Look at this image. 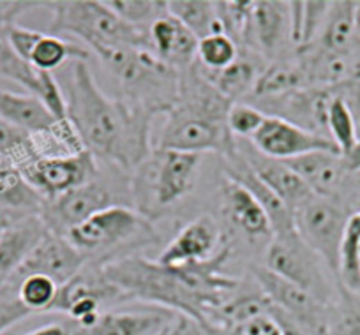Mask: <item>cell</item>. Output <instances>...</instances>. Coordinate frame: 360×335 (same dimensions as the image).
Returning <instances> with one entry per match:
<instances>
[{"label":"cell","mask_w":360,"mask_h":335,"mask_svg":"<svg viewBox=\"0 0 360 335\" xmlns=\"http://www.w3.org/2000/svg\"><path fill=\"white\" fill-rule=\"evenodd\" d=\"M231 247L224 244L207 261L166 267L138 254L103 265V274L126 300L161 307L176 316L196 321L210 334L217 331V314L238 288L237 279L224 274Z\"/></svg>","instance_id":"1"},{"label":"cell","mask_w":360,"mask_h":335,"mask_svg":"<svg viewBox=\"0 0 360 335\" xmlns=\"http://www.w3.org/2000/svg\"><path fill=\"white\" fill-rule=\"evenodd\" d=\"M39 76V91L36 98L44 105L55 120L68 119V101L60 83L51 72H37Z\"/></svg>","instance_id":"36"},{"label":"cell","mask_w":360,"mask_h":335,"mask_svg":"<svg viewBox=\"0 0 360 335\" xmlns=\"http://www.w3.org/2000/svg\"><path fill=\"white\" fill-rule=\"evenodd\" d=\"M25 335H72V331L68 321V323H48Z\"/></svg>","instance_id":"40"},{"label":"cell","mask_w":360,"mask_h":335,"mask_svg":"<svg viewBox=\"0 0 360 335\" xmlns=\"http://www.w3.org/2000/svg\"><path fill=\"white\" fill-rule=\"evenodd\" d=\"M235 150L244 159L245 164L249 166V170L270 191L281 198V202L292 210V214L313 196V192L304 184L302 178L285 161L262 154L251 141L245 140H235Z\"/></svg>","instance_id":"14"},{"label":"cell","mask_w":360,"mask_h":335,"mask_svg":"<svg viewBox=\"0 0 360 335\" xmlns=\"http://www.w3.org/2000/svg\"><path fill=\"white\" fill-rule=\"evenodd\" d=\"M202 67V65H200ZM203 74L209 79V83L223 96L226 101L231 105L235 103H242V99H248L252 94L255 88L256 78H258V69L248 58L238 57L233 64L228 67L221 69V71H207L203 69Z\"/></svg>","instance_id":"25"},{"label":"cell","mask_w":360,"mask_h":335,"mask_svg":"<svg viewBox=\"0 0 360 335\" xmlns=\"http://www.w3.org/2000/svg\"><path fill=\"white\" fill-rule=\"evenodd\" d=\"M90 53L85 46L71 43L65 37L41 34L29 55V65L37 72H51L60 69L68 60H89Z\"/></svg>","instance_id":"26"},{"label":"cell","mask_w":360,"mask_h":335,"mask_svg":"<svg viewBox=\"0 0 360 335\" xmlns=\"http://www.w3.org/2000/svg\"><path fill=\"white\" fill-rule=\"evenodd\" d=\"M290 4L288 2H272L262 0L252 2L251 22L245 44L263 55V58L278 60L290 41Z\"/></svg>","instance_id":"16"},{"label":"cell","mask_w":360,"mask_h":335,"mask_svg":"<svg viewBox=\"0 0 360 335\" xmlns=\"http://www.w3.org/2000/svg\"><path fill=\"white\" fill-rule=\"evenodd\" d=\"M168 13L179 20L196 39H205L214 34H223L216 2L205 0H169Z\"/></svg>","instance_id":"27"},{"label":"cell","mask_w":360,"mask_h":335,"mask_svg":"<svg viewBox=\"0 0 360 335\" xmlns=\"http://www.w3.org/2000/svg\"><path fill=\"white\" fill-rule=\"evenodd\" d=\"M113 205H124V203L117 198L115 189L99 175L96 180L82 188L44 202L39 217L50 233L68 237L69 231L75 230L76 226Z\"/></svg>","instance_id":"10"},{"label":"cell","mask_w":360,"mask_h":335,"mask_svg":"<svg viewBox=\"0 0 360 335\" xmlns=\"http://www.w3.org/2000/svg\"><path fill=\"white\" fill-rule=\"evenodd\" d=\"M265 268L311 293L325 306L334 307L338 303L341 282L304 244L297 231L286 237H272L266 247Z\"/></svg>","instance_id":"8"},{"label":"cell","mask_w":360,"mask_h":335,"mask_svg":"<svg viewBox=\"0 0 360 335\" xmlns=\"http://www.w3.org/2000/svg\"><path fill=\"white\" fill-rule=\"evenodd\" d=\"M86 261L89 260L78 249L72 247L68 238L48 231L46 237L37 244V247L29 254L25 263L20 267V270L13 275L8 284L20 281L27 275H44L57 282L58 286H64L76 274H79Z\"/></svg>","instance_id":"13"},{"label":"cell","mask_w":360,"mask_h":335,"mask_svg":"<svg viewBox=\"0 0 360 335\" xmlns=\"http://www.w3.org/2000/svg\"><path fill=\"white\" fill-rule=\"evenodd\" d=\"M338 92V91H335ZM328 138L338 147L339 154L346 155L359 141V124L349 106L339 98V94L332 99L328 108Z\"/></svg>","instance_id":"30"},{"label":"cell","mask_w":360,"mask_h":335,"mask_svg":"<svg viewBox=\"0 0 360 335\" xmlns=\"http://www.w3.org/2000/svg\"><path fill=\"white\" fill-rule=\"evenodd\" d=\"M176 314L161 307L145 310H105L86 330L72 335H166L173 327Z\"/></svg>","instance_id":"17"},{"label":"cell","mask_w":360,"mask_h":335,"mask_svg":"<svg viewBox=\"0 0 360 335\" xmlns=\"http://www.w3.org/2000/svg\"><path fill=\"white\" fill-rule=\"evenodd\" d=\"M65 238L86 260H96L101 267L115 261L117 254L124 249L159 242L152 221L127 205H113L101 210L69 231Z\"/></svg>","instance_id":"7"},{"label":"cell","mask_w":360,"mask_h":335,"mask_svg":"<svg viewBox=\"0 0 360 335\" xmlns=\"http://www.w3.org/2000/svg\"><path fill=\"white\" fill-rule=\"evenodd\" d=\"M202 154L152 148L150 155L129 175L131 205L154 221L182 202L195 188Z\"/></svg>","instance_id":"4"},{"label":"cell","mask_w":360,"mask_h":335,"mask_svg":"<svg viewBox=\"0 0 360 335\" xmlns=\"http://www.w3.org/2000/svg\"><path fill=\"white\" fill-rule=\"evenodd\" d=\"M103 67L124 91V99L155 113H168L179 101L180 72L145 48H113L98 53Z\"/></svg>","instance_id":"6"},{"label":"cell","mask_w":360,"mask_h":335,"mask_svg":"<svg viewBox=\"0 0 360 335\" xmlns=\"http://www.w3.org/2000/svg\"><path fill=\"white\" fill-rule=\"evenodd\" d=\"M20 171L44 202H48L96 180L99 177V164L98 159L85 150L69 157L36 159Z\"/></svg>","instance_id":"11"},{"label":"cell","mask_w":360,"mask_h":335,"mask_svg":"<svg viewBox=\"0 0 360 335\" xmlns=\"http://www.w3.org/2000/svg\"><path fill=\"white\" fill-rule=\"evenodd\" d=\"M251 143L262 154L279 161H292L311 152H338V147L330 140L309 133L288 120L278 117H266L262 129L255 134Z\"/></svg>","instance_id":"12"},{"label":"cell","mask_w":360,"mask_h":335,"mask_svg":"<svg viewBox=\"0 0 360 335\" xmlns=\"http://www.w3.org/2000/svg\"><path fill=\"white\" fill-rule=\"evenodd\" d=\"M353 23H355V44L360 50V2L355 4V16H353Z\"/></svg>","instance_id":"41"},{"label":"cell","mask_w":360,"mask_h":335,"mask_svg":"<svg viewBox=\"0 0 360 335\" xmlns=\"http://www.w3.org/2000/svg\"><path fill=\"white\" fill-rule=\"evenodd\" d=\"M339 282L346 289L360 295V210L352 214L346 223L341 245Z\"/></svg>","instance_id":"29"},{"label":"cell","mask_w":360,"mask_h":335,"mask_svg":"<svg viewBox=\"0 0 360 335\" xmlns=\"http://www.w3.org/2000/svg\"><path fill=\"white\" fill-rule=\"evenodd\" d=\"M240 57L238 46L224 34H214L198 41L196 62L207 71H221Z\"/></svg>","instance_id":"33"},{"label":"cell","mask_w":360,"mask_h":335,"mask_svg":"<svg viewBox=\"0 0 360 335\" xmlns=\"http://www.w3.org/2000/svg\"><path fill=\"white\" fill-rule=\"evenodd\" d=\"M0 230H2V228H0Z\"/></svg>","instance_id":"42"},{"label":"cell","mask_w":360,"mask_h":335,"mask_svg":"<svg viewBox=\"0 0 360 335\" xmlns=\"http://www.w3.org/2000/svg\"><path fill=\"white\" fill-rule=\"evenodd\" d=\"M224 159V177L231 178V180L238 182L244 185L249 192L256 198V202L263 206V210L269 216L270 224H272V231L274 237H286V235L295 233V219L293 214L285 203L281 202L278 195L270 191L245 164L244 159L237 154V150L231 152Z\"/></svg>","instance_id":"19"},{"label":"cell","mask_w":360,"mask_h":335,"mask_svg":"<svg viewBox=\"0 0 360 335\" xmlns=\"http://www.w3.org/2000/svg\"><path fill=\"white\" fill-rule=\"evenodd\" d=\"M106 6L131 27L145 30L168 13V2L158 0H106Z\"/></svg>","instance_id":"32"},{"label":"cell","mask_w":360,"mask_h":335,"mask_svg":"<svg viewBox=\"0 0 360 335\" xmlns=\"http://www.w3.org/2000/svg\"><path fill=\"white\" fill-rule=\"evenodd\" d=\"M231 103L226 101L193 64L180 72L179 101L166 115L155 148L191 152V154L230 155L235 150V138L228 129L226 117Z\"/></svg>","instance_id":"3"},{"label":"cell","mask_w":360,"mask_h":335,"mask_svg":"<svg viewBox=\"0 0 360 335\" xmlns=\"http://www.w3.org/2000/svg\"><path fill=\"white\" fill-rule=\"evenodd\" d=\"M166 335H214L209 330H205L203 327H200L196 321L189 320L184 316H176L175 323L169 328V331Z\"/></svg>","instance_id":"39"},{"label":"cell","mask_w":360,"mask_h":335,"mask_svg":"<svg viewBox=\"0 0 360 335\" xmlns=\"http://www.w3.org/2000/svg\"><path fill=\"white\" fill-rule=\"evenodd\" d=\"M221 228L210 216H200L189 221L158 256V263L166 267L200 263L216 256L223 244Z\"/></svg>","instance_id":"15"},{"label":"cell","mask_w":360,"mask_h":335,"mask_svg":"<svg viewBox=\"0 0 360 335\" xmlns=\"http://www.w3.org/2000/svg\"><path fill=\"white\" fill-rule=\"evenodd\" d=\"M352 214L332 199L313 195L293 212L295 230L304 244L327 265L330 274L339 281L341 245L346 223Z\"/></svg>","instance_id":"9"},{"label":"cell","mask_w":360,"mask_h":335,"mask_svg":"<svg viewBox=\"0 0 360 335\" xmlns=\"http://www.w3.org/2000/svg\"><path fill=\"white\" fill-rule=\"evenodd\" d=\"M13 20H0V78L11 79L25 88L29 94L37 96L39 91V76L22 57L15 51L9 41L8 29Z\"/></svg>","instance_id":"28"},{"label":"cell","mask_w":360,"mask_h":335,"mask_svg":"<svg viewBox=\"0 0 360 335\" xmlns=\"http://www.w3.org/2000/svg\"><path fill=\"white\" fill-rule=\"evenodd\" d=\"M68 119L86 152L120 173H133L150 155L154 110L124 98H108L85 60H72L62 87Z\"/></svg>","instance_id":"2"},{"label":"cell","mask_w":360,"mask_h":335,"mask_svg":"<svg viewBox=\"0 0 360 335\" xmlns=\"http://www.w3.org/2000/svg\"><path fill=\"white\" fill-rule=\"evenodd\" d=\"M51 11L48 34L57 37L75 36L85 43L86 50L94 53L113 48H145L150 50L148 32L127 25L106 2L99 0H62L41 2Z\"/></svg>","instance_id":"5"},{"label":"cell","mask_w":360,"mask_h":335,"mask_svg":"<svg viewBox=\"0 0 360 335\" xmlns=\"http://www.w3.org/2000/svg\"><path fill=\"white\" fill-rule=\"evenodd\" d=\"M221 198H223V214L226 219L245 237L251 240H263V238L272 240L274 231L269 216L244 185L224 177Z\"/></svg>","instance_id":"21"},{"label":"cell","mask_w":360,"mask_h":335,"mask_svg":"<svg viewBox=\"0 0 360 335\" xmlns=\"http://www.w3.org/2000/svg\"><path fill=\"white\" fill-rule=\"evenodd\" d=\"M307 87L309 85H307L306 74H304L299 62L278 58V60L270 62L259 72L249 99H251V103L263 101V99H274Z\"/></svg>","instance_id":"23"},{"label":"cell","mask_w":360,"mask_h":335,"mask_svg":"<svg viewBox=\"0 0 360 335\" xmlns=\"http://www.w3.org/2000/svg\"><path fill=\"white\" fill-rule=\"evenodd\" d=\"M29 316H32V313L20 302L16 289L11 286L0 288V335H4Z\"/></svg>","instance_id":"37"},{"label":"cell","mask_w":360,"mask_h":335,"mask_svg":"<svg viewBox=\"0 0 360 335\" xmlns=\"http://www.w3.org/2000/svg\"><path fill=\"white\" fill-rule=\"evenodd\" d=\"M46 233L48 228L39 216L27 217L0 230V288L11 281Z\"/></svg>","instance_id":"20"},{"label":"cell","mask_w":360,"mask_h":335,"mask_svg":"<svg viewBox=\"0 0 360 335\" xmlns=\"http://www.w3.org/2000/svg\"><path fill=\"white\" fill-rule=\"evenodd\" d=\"M266 117L269 115H265L262 110L252 106L251 103L242 101L231 105L226 117V124L235 140L251 141L255 138V134L262 129Z\"/></svg>","instance_id":"35"},{"label":"cell","mask_w":360,"mask_h":335,"mask_svg":"<svg viewBox=\"0 0 360 335\" xmlns=\"http://www.w3.org/2000/svg\"><path fill=\"white\" fill-rule=\"evenodd\" d=\"M147 32L150 51L169 67L182 72L196 64L198 39L169 13L155 20Z\"/></svg>","instance_id":"18"},{"label":"cell","mask_w":360,"mask_h":335,"mask_svg":"<svg viewBox=\"0 0 360 335\" xmlns=\"http://www.w3.org/2000/svg\"><path fill=\"white\" fill-rule=\"evenodd\" d=\"M13 289H16L20 302L27 307L32 314L36 313H50L60 286L50 277L44 275H27L20 281L11 282Z\"/></svg>","instance_id":"31"},{"label":"cell","mask_w":360,"mask_h":335,"mask_svg":"<svg viewBox=\"0 0 360 335\" xmlns=\"http://www.w3.org/2000/svg\"><path fill=\"white\" fill-rule=\"evenodd\" d=\"M228 335H286L283 330L281 324L274 320V316L269 313V307H266V313L258 314V316H252L249 320L242 321V323L233 324V327L228 330Z\"/></svg>","instance_id":"38"},{"label":"cell","mask_w":360,"mask_h":335,"mask_svg":"<svg viewBox=\"0 0 360 335\" xmlns=\"http://www.w3.org/2000/svg\"><path fill=\"white\" fill-rule=\"evenodd\" d=\"M355 4L356 2H349V0L332 2L323 29L313 44L332 53H355L359 50L355 44V23H353Z\"/></svg>","instance_id":"24"},{"label":"cell","mask_w":360,"mask_h":335,"mask_svg":"<svg viewBox=\"0 0 360 335\" xmlns=\"http://www.w3.org/2000/svg\"><path fill=\"white\" fill-rule=\"evenodd\" d=\"M0 120L27 134L41 133L55 122L36 96L9 91H0Z\"/></svg>","instance_id":"22"},{"label":"cell","mask_w":360,"mask_h":335,"mask_svg":"<svg viewBox=\"0 0 360 335\" xmlns=\"http://www.w3.org/2000/svg\"><path fill=\"white\" fill-rule=\"evenodd\" d=\"M251 8L252 2H216L223 34L230 37L237 46L248 41Z\"/></svg>","instance_id":"34"}]
</instances>
